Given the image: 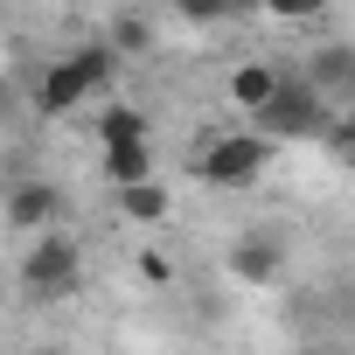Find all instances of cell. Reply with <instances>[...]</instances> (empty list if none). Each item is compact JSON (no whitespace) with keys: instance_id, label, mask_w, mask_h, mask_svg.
<instances>
[{"instance_id":"9a60e30c","label":"cell","mask_w":355,"mask_h":355,"mask_svg":"<svg viewBox=\"0 0 355 355\" xmlns=\"http://www.w3.org/2000/svg\"><path fill=\"white\" fill-rule=\"evenodd\" d=\"M0 112H28V98H21V84H15V77H0Z\"/></svg>"},{"instance_id":"9c48e42d","label":"cell","mask_w":355,"mask_h":355,"mask_svg":"<svg viewBox=\"0 0 355 355\" xmlns=\"http://www.w3.org/2000/svg\"><path fill=\"white\" fill-rule=\"evenodd\" d=\"M279 84H286V77H279V70H272L265 56H251V63H237V70H230V105L258 119V112H265V105L279 98Z\"/></svg>"},{"instance_id":"8fae6325","label":"cell","mask_w":355,"mask_h":355,"mask_svg":"<svg viewBox=\"0 0 355 355\" xmlns=\"http://www.w3.org/2000/svg\"><path fill=\"white\" fill-rule=\"evenodd\" d=\"M167 209H174V202H167V189H160V182H146V189H125V196H119V216H125V223H167Z\"/></svg>"},{"instance_id":"5bb4252c","label":"cell","mask_w":355,"mask_h":355,"mask_svg":"<svg viewBox=\"0 0 355 355\" xmlns=\"http://www.w3.org/2000/svg\"><path fill=\"white\" fill-rule=\"evenodd\" d=\"M327 146H334V153H355V105H341V119H334Z\"/></svg>"},{"instance_id":"4fadbf2b","label":"cell","mask_w":355,"mask_h":355,"mask_svg":"<svg viewBox=\"0 0 355 355\" xmlns=\"http://www.w3.org/2000/svg\"><path fill=\"white\" fill-rule=\"evenodd\" d=\"M132 272H139L146 286H174V265H167L160 251H139V265H132Z\"/></svg>"},{"instance_id":"52a82bcc","label":"cell","mask_w":355,"mask_h":355,"mask_svg":"<svg viewBox=\"0 0 355 355\" xmlns=\"http://www.w3.org/2000/svg\"><path fill=\"white\" fill-rule=\"evenodd\" d=\"M91 132H98V153H112V146H153V112H139V105H98Z\"/></svg>"},{"instance_id":"5b68a950","label":"cell","mask_w":355,"mask_h":355,"mask_svg":"<svg viewBox=\"0 0 355 355\" xmlns=\"http://www.w3.org/2000/svg\"><path fill=\"white\" fill-rule=\"evenodd\" d=\"M0 216H8V230H21V237L35 244V237H49V230L63 223V189H56V182H42V174H28V182H15V189H8Z\"/></svg>"},{"instance_id":"6da1fadb","label":"cell","mask_w":355,"mask_h":355,"mask_svg":"<svg viewBox=\"0 0 355 355\" xmlns=\"http://www.w3.org/2000/svg\"><path fill=\"white\" fill-rule=\"evenodd\" d=\"M112 77H119V49H112V42H84V49L56 56V63L35 77L28 112H35V119H70V112H84L91 98H105Z\"/></svg>"},{"instance_id":"30bf717a","label":"cell","mask_w":355,"mask_h":355,"mask_svg":"<svg viewBox=\"0 0 355 355\" xmlns=\"http://www.w3.org/2000/svg\"><path fill=\"white\" fill-rule=\"evenodd\" d=\"M98 174L125 196V189H146L153 182V146H112V153H98Z\"/></svg>"},{"instance_id":"2e32d148","label":"cell","mask_w":355,"mask_h":355,"mask_svg":"<svg viewBox=\"0 0 355 355\" xmlns=\"http://www.w3.org/2000/svg\"><path fill=\"white\" fill-rule=\"evenodd\" d=\"M348 105H355V77H348Z\"/></svg>"},{"instance_id":"8992f818","label":"cell","mask_w":355,"mask_h":355,"mask_svg":"<svg viewBox=\"0 0 355 355\" xmlns=\"http://www.w3.org/2000/svg\"><path fill=\"white\" fill-rule=\"evenodd\" d=\"M223 272H230L237 286H279V279H286V244H279L272 230H244V237L223 251Z\"/></svg>"},{"instance_id":"ba28073f","label":"cell","mask_w":355,"mask_h":355,"mask_svg":"<svg viewBox=\"0 0 355 355\" xmlns=\"http://www.w3.org/2000/svg\"><path fill=\"white\" fill-rule=\"evenodd\" d=\"M348 77H355V49H348V42H320V49L306 56V84H313L327 105H334V98L348 105Z\"/></svg>"},{"instance_id":"3957f363","label":"cell","mask_w":355,"mask_h":355,"mask_svg":"<svg viewBox=\"0 0 355 355\" xmlns=\"http://www.w3.org/2000/svg\"><path fill=\"white\" fill-rule=\"evenodd\" d=\"M15 286H21L28 306H56V300H70V293L84 286V251H77V237H70V230L35 237V244L21 251V265H15Z\"/></svg>"},{"instance_id":"7c38bea8","label":"cell","mask_w":355,"mask_h":355,"mask_svg":"<svg viewBox=\"0 0 355 355\" xmlns=\"http://www.w3.org/2000/svg\"><path fill=\"white\" fill-rule=\"evenodd\" d=\"M112 49H119V63H125V56H146V49H153V15H139V8L119 15V21H112Z\"/></svg>"},{"instance_id":"277c9868","label":"cell","mask_w":355,"mask_h":355,"mask_svg":"<svg viewBox=\"0 0 355 355\" xmlns=\"http://www.w3.org/2000/svg\"><path fill=\"white\" fill-rule=\"evenodd\" d=\"M334 119H341V112H334L306 77H286V84H279V98L251 119V132H265L272 146H286V139H327V132H334Z\"/></svg>"},{"instance_id":"7a4b0ae2","label":"cell","mask_w":355,"mask_h":355,"mask_svg":"<svg viewBox=\"0 0 355 355\" xmlns=\"http://www.w3.org/2000/svg\"><path fill=\"white\" fill-rule=\"evenodd\" d=\"M272 160H279V146H272L265 132H216V139L196 146V182L237 196V189H258V182H265Z\"/></svg>"}]
</instances>
